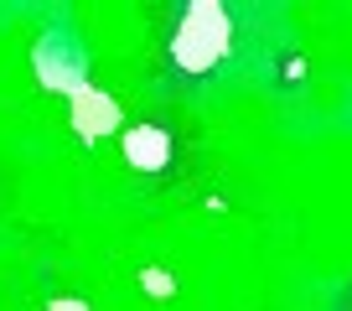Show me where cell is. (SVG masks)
Returning <instances> with one entry per match:
<instances>
[{"instance_id":"3957f363","label":"cell","mask_w":352,"mask_h":311,"mask_svg":"<svg viewBox=\"0 0 352 311\" xmlns=\"http://www.w3.org/2000/svg\"><path fill=\"white\" fill-rule=\"evenodd\" d=\"M78 99H83V114H78V130L83 135H99V130H109V125H120V109H114L109 99H99V94H88V89H78Z\"/></svg>"},{"instance_id":"7a4b0ae2","label":"cell","mask_w":352,"mask_h":311,"mask_svg":"<svg viewBox=\"0 0 352 311\" xmlns=\"http://www.w3.org/2000/svg\"><path fill=\"white\" fill-rule=\"evenodd\" d=\"M124 156H130V167L155 171V167H166V156H171V140H166L155 125H140V130L124 135Z\"/></svg>"},{"instance_id":"6da1fadb","label":"cell","mask_w":352,"mask_h":311,"mask_svg":"<svg viewBox=\"0 0 352 311\" xmlns=\"http://www.w3.org/2000/svg\"><path fill=\"white\" fill-rule=\"evenodd\" d=\"M223 47H228V16H223L218 6H192V11L182 16V26H176L171 52L187 73H208L223 57Z\"/></svg>"},{"instance_id":"5b68a950","label":"cell","mask_w":352,"mask_h":311,"mask_svg":"<svg viewBox=\"0 0 352 311\" xmlns=\"http://www.w3.org/2000/svg\"><path fill=\"white\" fill-rule=\"evenodd\" d=\"M52 311H88V306H83V301H57Z\"/></svg>"},{"instance_id":"277c9868","label":"cell","mask_w":352,"mask_h":311,"mask_svg":"<svg viewBox=\"0 0 352 311\" xmlns=\"http://www.w3.org/2000/svg\"><path fill=\"white\" fill-rule=\"evenodd\" d=\"M145 286H151V296H171V280L155 275V270H145Z\"/></svg>"}]
</instances>
